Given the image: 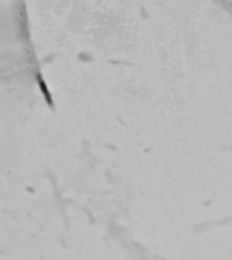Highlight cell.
<instances>
[]
</instances>
